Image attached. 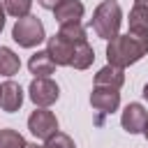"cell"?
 <instances>
[{"label":"cell","instance_id":"1","mask_svg":"<svg viewBox=\"0 0 148 148\" xmlns=\"http://www.w3.org/2000/svg\"><path fill=\"white\" fill-rule=\"evenodd\" d=\"M148 53V32H127V35H116L106 44V60L109 65L116 67H130L139 62Z\"/></svg>","mask_w":148,"mask_h":148},{"label":"cell","instance_id":"2","mask_svg":"<svg viewBox=\"0 0 148 148\" xmlns=\"http://www.w3.org/2000/svg\"><path fill=\"white\" fill-rule=\"evenodd\" d=\"M120 23H123V9L116 0H102L95 7L92 18H90V25H92L95 35L106 39V42L120 32Z\"/></svg>","mask_w":148,"mask_h":148},{"label":"cell","instance_id":"3","mask_svg":"<svg viewBox=\"0 0 148 148\" xmlns=\"http://www.w3.org/2000/svg\"><path fill=\"white\" fill-rule=\"evenodd\" d=\"M12 39H14L18 46H23V49L37 46V44H42V42L46 39L44 23H42L37 16H32V14L21 16V18H16V23H14V28H12Z\"/></svg>","mask_w":148,"mask_h":148},{"label":"cell","instance_id":"4","mask_svg":"<svg viewBox=\"0 0 148 148\" xmlns=\"http://www.w3.org/2000/svg\"><path fill=\"white\" fill-rule=\"evenodd\" d=\"M28 97H30V102H32L35 106L49 109L51 104L58 102L60 88H58V83H56L51 76H35V79L30 81V86H28Z\"/></svg>","mask_w":148,"mask_h":148},{"label":"cell","instance_id":"5","mask_svg":"<svg viewBox=\"0 0 148 148\" xmlns=\"http://www.w3.org/2000/svg\"><path fill=\"white\" fill-rule=\"evenodd\" d=\"M28 130H30L32 136L46 141L51 134L58 132V118H56L53 111H49V109H44V106H37V109L30 113V118H28Z\"/></svg>","mask_w":148,"mask_h":148},{"label":"cell","instance_id":"6","mask_svg":"<svg viewBox=\"0 0 148 148\" xmlns=\"http://www.w3.org/2000/svg\"><path fill=\"white\" fill-rule=\"evenodd\" d=\"M90 104L99 113H113L120 106V92L118 88H106V86H92L90 92Z\"/></svg>","mask_w":148,"mask_h":148},{"label":"cell","instance_id":"7","mask_svg":"<svg viewBox=\"0 0 148 148\" xmlns=\"http://www.w3.org/2000/svg\"><path fill=\"white\" fill-rule=\"evenodd\" d=\"M76 46H79V44H72V42L62 39V37L56 32V35L49 37V42H46V53L51 56V60H53L58 67H69Z\"/></svg>","mask_w":148,"mask_h":148},{"label":"cell","instance_id":"8","mask_svg":"<svg viewBox=\"0 0 148 148\" xmlns=\"http://www.w3.org/2000/svg\"><path fill=\"white\" fill-rule=\"evenodd\" d=\"M146 120H148V111H146L143 104H139V102L127 104L125 111H123V116H120V125H123V130H125L127 134H139V132H143Z\"/></svg>","mask_w":148,"mask_h":148},{"label":"cell","instance_id":"9","mask_svg":"<svg viewBox=\"0 0 148 148\" xmlns=\"http://www.w3.org/2000/svg\"><path fill=\"white\" fill-rule=\"evenodd\" d=\"M21 104H23V88L12 79L5 81L0 86V109L7 113H14L21 109Z\"/></svg>","mask_w":148,"mask_h":148},{"label":"cell","instance_id":"10","mask_svg":"<svg viewBox=\"0 0 148 148\" xmlns=\"http://www.w3.org/2000/svg\"><path fill=\"white\" fill-rule=\"evenodd\" d=\"M83 12H86V7H83L81 0H62V2H58L53 7V16H56L58 25H62V23H81Z\"/></svg>","mask_w":148,"mask_h":148},{"label":"cell","instance_id":"11","mask_svg":"<svg viewBox=\"0 0 148 148\" xmlns=\"http://www.w3.org/2000/svg\"><path fill=\"white\" fill-rule=\"evenodd\" d=\"M125 83V69L116 65H104L95 74V86H106V88H123Z\"/></svg>","mask_w":148,"mask_h":148},{"label":"cell","instance_id":"12","mask_svg":"<svg viewBox=\"0 0 148 148\" xmlns=\"http://www.w3.org/2000/svg\"><path fill=\"white\" fill-rule=\"evenodd\" d=\"M56 62L51 60V56L46 53V51H37V53H32L30 56V60H28V69H30V74H35V76H51L53 72H56Z\"/></svg>","mask_w":148,"mask_h":148},{"label":"cell","instance_id":"13","mask_svg":"<svg viewBox=\"0 0 148 148\" xmlns=\"http://www.w3.org/2000/svg\"><path fill=\"white\" fill-rule=\"evenodd\" d=\"M21 69V58L9 49V46H0V74L2 76H14Z\"/></svg>","mask_w":148,"mask_h":148},{"label":"cell","instance_id":"14","mask_svg":"<svg viewBox=\"0 0 148 148\" xmlns=\"http://www.w3.org/2000/svg\"><path fill=\"white\" fill-rule=\"evenodd\" d=\"M92 60H95L92 46H90L88 42H81V44L74 49V56H72L69 67H74V69H88V67L92 65Z\"/></svg>","mask_w":148,"mask_h":148},{"label":"cell","instance_id":"15","mask_svg":"<svg viewBox=\"0 0 148 148\" xmlns=\"http://www.w3.org/2000/svg\"><path fill=\"white\" fill-rule=\"evenodd\" d=\"M130 32H148V7L134 5L130 9Z\"/></svg>","mask_w":148,"mask_h":148},{"label":"cell","instance_id":"16","mask_svg":"<svg viewBox=\"0 0 148 148\" xmlns=\"http://www.w3.org/2000/svg\"><path fill=\"white\" fill-rule=\"evenodd\" d=\"M58 35H60L62 39L72 42V44L88 42V37H86V28H83L81 23H62V25H60V30H58Z\"/></svg>","mask_w":148,"mask_h":148},{"label":"cell","instance_id":"17","mask_svg":"<svg viewBox=\"0 0 148 148\" xmlns=\"http://www.w3.org/2000/svg\"><path fill=\"white\" fill-rule=\"evenodd\" d=\"M5 5V12L14 18H21V16H28L30 14V7H32V0H2Z\"/></svg>","mask_w":148,"mask_h":148},{"label":"cell","instance_id":"18","mask_svg":"<svg viewBox=\"0 0 148 148\" xmlns=\"http://www.w3.org/2000/svg\"><path fill=\"white\" fill-rule=\"evenodd\" d=\"M25 146V139L16 132V130H0V148H23Z\"/></svg>","mask_w":148,"mask_h":148},{"label":"cell","instance_id":"19","mask_svg":"<svg viewBox=\"0 0 148 148\" xmlns=\"http://www.w3.org/2000/svg\"><path fill=\"white\" fill-rule=\"evenodd\" d=\"M44 148H76V143H74V139H72L69 134L56 132V134H51V136L44 141Z\"/></svg>","mask_w":148,"mask_h":148},{"label":"cell","instance_id":"20","mask_svg":"<svg viewBox=\"0 0 148 148\" xmlns=\"http://www.w3.org/2000/svg\"><path fill=\"white\" fill-rule=\"evenodd\" d=\"M39 2V7H44V9H51L53 12V7L58 5V2H62V0H37Z\"/></svg>","mask_w":148,"mask_h":148},{"label":"cell","instance_id":"21","mask_svg":"<svg viewBox=\"0 0 148 148\" xmlns=\"http://www.w3.org/2000/svg\"><path fill=\"white\" fill-rule=\"evenodd\" d=\"M5 16H7V12H5V5H2V0H0V32H2V28H5Z\"/></svg>","mask_w":148,"mask_h":148},{"label":"cell","instance_id":"22","mask_svg":"<svg viewBox=\"0 0 148 148\" xmlns=\"http://www.w3.org/2000/svg\"><path fill=\"white\" fill-rule=\"evenodd\" d=\"M134 5H141V7H148V0H134Z\"/></svg>","mask_w":148,"mask_h":148},{"label":"cell","instance_id":"23","mask_svg":"<svg viewBox=\"0 0 148 148\" xmlns=\"http://www.w3.org/2000/svg\"><path fill=\"white\" fill-rule=\"evenodd\" d=\"M23 148H44V146H37V143H25Z\"/></svg>","mask_w":148,"mask_h":148},{"label":"cell","instance_id":"24","mask_svg":"<svg viewBox=\"0 0 148 148\" xmlns=\"http://www.w3.org/2000/svg\"><path fill=\"white\" fill-rule=\"evenodd\" d=\"M143 97H146V99H148V83H146V86H143Z\"/></svg>","mask_w":148,"mask_h":148},{"label":"cell","instance_id":"25","mask_svg":"<svg viewBox=\"0 0 148 148\" xmlns=\"http://www.w3.org/2000/svg\"><path fill=\"white\" fill-rule=\"evenodd\" d=\"M143 134H146V139H148V120H146V127H143Z\"/></svg>","mask_w":148,"mask_h":148}]
</instances>
